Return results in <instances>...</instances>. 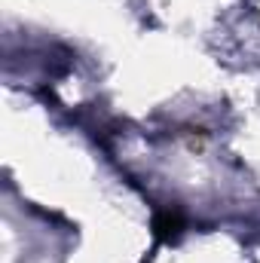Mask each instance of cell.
Wrapping results in <instances>:
<instances>
[{
    "mask_svg": "<svg viewBox=\"0 0 260 263\" xmlns=\"http://www.w3.org/2000/svg\"><path fill=\"white\" fill-rule=\"evenodd\" d=\"M181 227H184V220H181L178 211H162V214L156 217V233H159L162 239H178V236H181Z\"/></svg>",
    "mask_w": 260,
    "mask_h": 263,
    "instance_id": "cell-1",
    "label": "cell"
}]
</instances>
